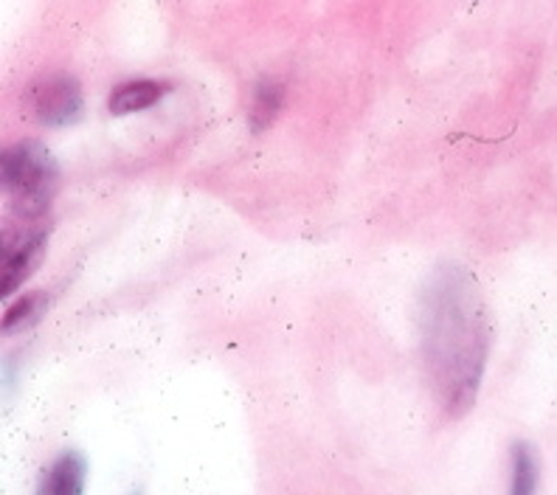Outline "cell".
I'll list each match as a JSON object with an SVG mask.
<instances>
[{"mask_svg": "<svg viewBox=\"0 0 557 495\" xmlns=\"http://www.w3.org/2000/svg\"><path fill=\"white\" fill-rule=\"evenodd\" d=\"M537 493V456L527 442L512 445V487L510 495Z\"/></svg>", "mask_w": 557, "mask_h": 495, "instance_id": "cell-9", "label": "cell"}, {"mask_svg": "<svg viewBox=\"0 0 557 495\" xmlns=\"http://www.w3.org/2000/svg\"><path fill=\"white\" fill-rule=\"evenodd\" d=\"M48 310V293L35 290L26 293L14 301L7 312H3V333H23L28 326H35L42 319V312Z\"/></svg>", "mask_w": 557, "mask_h": 495, "instance_id": "cell-8", "label": "cell"}, {"mask_svg": "<svg viewBox=\"0 0 557 495\" xmlns=\"http://www.w3.org/2000/svg\"><path fill=\"white\" fill-rule=\"evenodd\" d=\"M26 110L46 127H69L79 122L85 99H82L79 82L69 74H48L28 85Z\"/></svg>", "mask_w": 557, "mask_h": 495, "instance_id": "cell-3", "label": "cell"}, {"mask_svg": "<svg viewBox=\"0 0 557 495\" xmlns=\"http://www.w3.org/2000/svg\"><path fill=\"white\" fill-rule=\"evenodd\" d=\"M282 102H285V88L282 85L268 79L259 82L257 88H253L251 113H248V119H251V133H262V129L271 127L273 119L282 110Z\"/></svg>", "mask_w": 557, "mask_h": 495, "instance_id": "cell-7", "label": "cell"}, {"mask_svg": "<svg viewBox=\"0 0 557 495\" xmlns=\"http://www.w3.org/2000/svg\"><path fill=\"white\" fill-rule=\"evenodd\" d=\"M85 456L79 450H65L51 461V468L40 479L37 495H82L85 493Z\"/></svg>", "mask_w": 557, "mask_h": 495, "instance_id": "cell-5", "label": "cell"}, {"mask_svg": "<svg viewBox=\"0 0 557 495\" xmlns=\"http://www.w3.org/2000/svg\"><path fill=\"white\" fill-rule=\"evenodd\" d=\"M422 360L436 403L465 417L476 403L490 355V310L468 268L442 265L422 290Z\"/></svg>", "mask_w": 557, "mask_h": 495, "instance_id": "cell-1", "label": "cell"}, {"mask_svg": "<svg viewBox=\"0 0 557 495\" xmlns=\"http://www.w3.org/2000/svg\"><path fill=\"white\" fill-rule=\"evenodd\" d=\"M172 85L170 82H158V79H133V82H122L113 88L108 99V110L113 115H127V113H138V110L156 108L161 102L163 96L170 94Z\"/></svg>", "mask_w": 557, "mask_h": 495, "instance_id": "cell-6", "label": "cell"}, {"mask_svg": "<svg viewBox=\"0 0 557 495\" xmlns=\"http://www.w3.org/2000/svg\"><path fill=\"white\" fill-rule=\"evenodd\" d=\"M46 239L48 228H32L7 243V251H3V296H12L32 276V271L46 253Z\"/></svg>", "mask_w": 557, "mask_h": 495, "instance_id": "cell-4", "label": "cell"}, {"mask_svg": "<svg viewBox=\"0 0 557 495\" xmlns=\"http://www.w3.org/2000/svg\"><path fill=\"white\" fill-rule=\"evenodd\" d=\"M136 495H138V493H136Z\"/></svg>", "mask_w": 557, "mask_h": 495, "instance_id": "cell-10", "label": "cell"}, {"mask_svg": "<svg viewBox=\"0 0 557 495\" xmlns=\"http://www.w3.org/2000/svg\"><path fill=\"white\" fill-rule=\"evenodd\" d=\"M0 177L12 209L26 220H37L46 214L48 203L57 191V163L46 144L21 141L9 147L0 161Z\"/></svg>", "mask_w": 557, "mask_h": 495, "instance_id": "cell-2", "label": "cell"}]
</instances>
